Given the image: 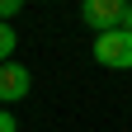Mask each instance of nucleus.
I'll return each mask as SVG.
<instances>
[{
    "instance_id": "2",
    "label": "nucleus",
    "mask_w": 132,
    "mask_h": 132,
    "mask_svg": "<svg viewBox=\"0 0 132 132\" xmlns=\"http://www.w3.org/2000/svg\"><path fill=\"white\" fill-rule=\"evenodd\" d=\"M127 5L132 0H80V19H85L94 33H113V28H123Z\"/></svg>"
},
{
    "instance_id": "3",
    "label": "nucleus",
    "mask_w": 132,
    "mask_h": 132,
    "mask_svg": "<svg viewBox=\"0 0 132 132\" xmlns=\"http://www.w3.org/2000/svg\"><path fill=\"white\" fill-rule=\"evenodd\" d=\"M28 90H33L28 66H19V61L0 66V104H19V99H28Z\"/></svg>"
},
{
    "instance_id": "5",
    "label": "nucleus",
    "mask_w": 132,
    "mask_h": 132,
    "mask_svg": "<svg viewBox=\"0 0 132 132\" xmlns=\"http://www.w3.org/2000/svg\"><path fill=\"white\" fill-rule=\"evenodd\" d=\"M19 10H24V0H0V19H5V24H10Z\"/></svg>"
},
{
    "instance_id": "1",
    "label": "nucleus",
    "mask_w": 132,
    "mask_h": 132,
    "mask_svg": "<svg viewBox=\"0 0 132 132\" xmlns=\"http://www.w3.org/2000/svg\"><path fill=\"white\" fill-rule=\"evenodd\" d=\"M94 61L109 71H132V33L113 28V33H94Z\"/></svg>"
},
{
    "instance_id": "4",
    "label": "nucleus",
    "mask_w": 132,
    "mask_h": 132,
    "mask_svg": "<svg viewBox=\"0 0 132 132\" xmlns=\"http://www.w3.org/2000/svg\"><path fill=\"white\" fill-rule=\"evenodd\" d=\"M14 47H19V38H14V24H5V19H0V66H5V61H14Z\"/></svg>"
},
{
    "instance_id": "7",
    "label": "nucleus",
    "mask_w": 132,
    "mask_h": 132,
    "mask_svg": "<svg viewBox=\"0 0 132 132\" xmlns=\"http://www.w3.org/2000/svg\"><path fill=\"white\" fill-rule=\"evenodd\" d=\"M123 28H127V33H132V5H127V19H123Z\"/></svg>"
},
{
    "instance_id": "6",
    "label": "nucleus",
    "mask_w": 132,
    "mask_h": 132,
    "mask_svg": "<svg viewBox=\"0 0 132 132\" xmlns=\"http://www.w3.org/2000/svg\"><path fill=\"white\" fill-rule=\"evenodd\" d=\"M0 132H19V123H14V113H10V109H0Z\"/></svg>"
}]
</instances>
